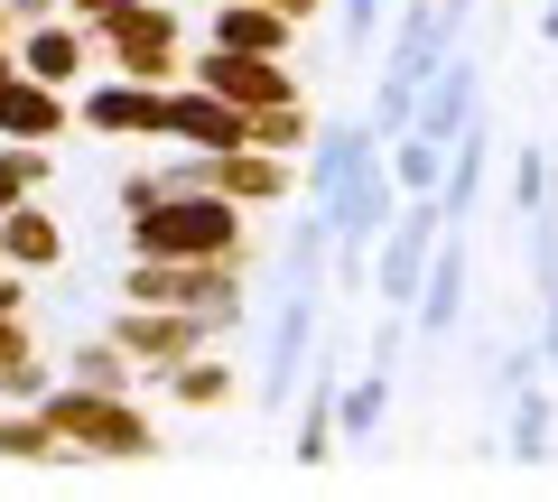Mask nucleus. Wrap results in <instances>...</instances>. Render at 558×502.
<instances>
[{
  "mask_svg": "<svg viewBox=\"0 0 558 502\" xmlns=\"http://www.w3.org/2000/svg\"><path fill=\"white\" fill-rule=\"evenodd\" d=\"M223 242H233L223 205H149L140 223V252H223Z\"/></svg>",
  "mask_w": 558,
  "mask_h": 502,
  "instance_id": "obj_1",
  "label": "nucleus"
},
{
  "mask_svg": "<svg viewBox=\"0 0 558 502\" xmlns=\"http://www.w3.org/2000/svg\"><path fill=\"white\" fill-rule=\"evenodd\" d=\"M57 419L75 428V438L112 446V456H149V428H140L131 409H102V401H57Z\"/></svg>",
  "mask_w": 558,
  "mask_h": 502,
  "instance_id": "obj_2",
  "label": "nucleus"
},
{
  "mask_svg": "<svg viewBox=\"0 0 558 502\" xmlns=\"http://www.w3.org/2000/svg\"><path fill=\"white\" fill-rule=\"evenodd\" d=\"M465 94H475V65H465V57L428 65V102H410V112H418V131H428V140H447V131L465 121Z\"/></svg>",
  "mask_w": 558,
  "mask_h": 502,
  "instance_id": "obj_3",
  "label": "nucleus"
},
{
  "mask_svg": "<svg viewBox=\"0 0 558 502\" xmlns=\"http://www.w3.org/2000/svg\"><path fill=\"white\" fill-rule=\"evenodd\" d=\"M428 223H438V215H410V223H400V242L381 252V298H391L400 317H410V298H418V270H428Z\"/></svg>",
  "mask_w": 558,
  "mask_h": 502,
  "instance_id": "obj_4",
  "label": "nucleus"
},
{
  "mask_svg": "<svg viewBox=\"0 0 558 502\" xmlns=\"http://www.w3.org/2000/svg\"><path fill=\"white\" fill-rule=\"evenodd\" d=\"M418 289H428V298H418V335H447V326H457V298H465V252L457 242L438 252V270H418Z\"/></svg>",
  "mask_w": 558,
  "mask_h": 502,
  "instance_id": "obj_5",
  "label": "nucleus"
},
{
  "mask_svg": "<svg viewBox=\"0 0 558 502\" xmlns=\"http://www.w3.org/2000/svg\"><path fill=\"white\" fill-rule=\"evenodd\" d=\"M205 84L233 102H289V75L279 65H252V57H205Z\"/></svg>",
  "mask_w": 558,
  "mask_h": 502,
  "instance_id": "obj_6",
  "label": "nucleus"
},
{
  "mask_svg": "<svg viewBox=\"0 0 558 502\" xmlns=\"http://www.w3.org/2000/svg\"><path fill=\"white\" fill-rule=\"evenodd\" d=\"M84 121H94V131H159V94H131V84H102V94L84 102Z\"/></svg>",
  "mask_w": 558,
  "mask_h": 502,
  "instance_id": "obj_7",
  "label": "nucleus"
},
{
  "mask_svg": "<svg viewBox=\"0 0 558 502\" xmlns=\"http://www.w3.org/2000/svg\"><path fill=\"white\" fill-rule=\"evenodd\" d=\"M159 131H196L215 149H242V112H215V102H159Z\"/></svg>",
  "mask_w": 558,
  "mask_h": 502,
  "instance_id": "obj_8",
  "label": "nucleus"
},
{
  "mask_svg": "<svg viewBox=\"0 0 558 502\" xmlns=\"http://www.w3.org/2000/svg\"><path fill=\"white\" fill-rule=\"evenodd\" d=\"M0 131H20V140L57 131V102H47V84H0Z\"/></svg>",
  "mask_w": 558,
  "mask_h": 502,
  "instance_id": "obj_9",
  "label": "nucleus"
},
{
  "mask_svg": "<svg viewBox=\"0 0 558 502\" xmlns=\"http://www.w3.org/2000/svg\"><path fill=\"white\" fill-rule=\"evenodd\" d=\"M512 456H549V401L531 382L512 391Z\"/></svg>",
  "mask_w": 558,
  "mask_h": 502,
  "instance_id": "obj_10",
  "label": "nucleus"
},
{
  "mask_svg": "<svg viewBox=\"0 0 558 502\" xmlns=\"http://www.w3.org/2000/svg\"><path fill=\"white\" fill-rule=\"evenodd\" d=\"M223 47H242V57L260 47V57H270V47H279V20H270V10H233V20H223Z\"/></svg>",
  "mask_w": 558,
  "mask_h": 502,
  "instance_id": "obj_11",
  "label": "nucleus"
},
{
  "mask_svg": "<svg viewBox=\"0 0 558 502\" xmlns=\"http://www.w3.org/2000/svg\"><path fill=\"white\" fill-rule=\"evenodd\" d=\"M391 177H400V186H438V140L418 131V140H410V149L391 159Z\"/></svg>",
  "mask_w": 558,
  "mask_h": 502,
  "instance_id": "obj_12",
  "label": "nucleus"
},
{
  "mask_svg": "<svg viewBox=\"0 0 558 502\" xmlns=\"http://www.w3.org/2000/svg\"><path fill=\"white\" fill-rule=\"evenodd\" d=\"M10 252H20V261H57V233H47V215H10Z\"/></svg>",
  "mask_w": 558,
  "mask_h": 502,
  "instance_id": "obj_13",
  "label": "nucleus"
},
{
  "mask_svg": "<svg viewBox=\"0 0 558 502\" xmlns=\"http://www.w3.org/2000/svg\"><path fill=\"white\" fill-rule=\"evenodd\" d=\"M336 419L354 428V438H373V419H381V382H354V391L336 401Z\"/></svg>",
  "mask_w": 558,
  "mask_h": 502,
  "instance_id": "obj_14",
  "label": "nucleus"
},
{
  "mask_svg": "<svg viewBox=\"0 0 558 502\" xmlns=\"http://www.w3.org/2000/svg\"><path fill=\"white\" fill-rule=\"evenodd\" d=\"M47 446V419H0V456H38Z\"/></svg>",
  "mask_w": 558,
  "mask_h": 502,
  "instance_id": "obj_15",
  "label": "nucleus"
},
{
  "mask_svg": "<svg viewBox=\"0 0 558 502\" xmlns=\"http://www.w3.org/2000/svg\"><path fill=\"white\" fill-rule=\"evenodd\" d=\"M28 65H38V84H47V75H65V65H75V38H57V28H47V38L28 47Z\"/></svg>",
  "mask_w": 558,
  "mask_h": 502,
  "instance_id": "obj_16",
  "label": "nucleus"
},
{
  "mask_svg": "<svg viewBox=\"0 0 558 502\" xmlns=\"http://www.w3.org/2000/svg\"><path fill=\"white\" fill-rule=\"evenodd\" d=\"M0 382L28 391V344H20V326H0Z\"/></svg>",
  "mask_w": 558,
  "mask_h": 502,
  "instance_id": "obj_17",
  "label": "nucleus"
},
{
  "mask_svg": "<svg viewBox=\"0 0 558 502\" xmlns=\"http://www.w3.org/2000/svg\"><path fill=\"white\" fill-rule=\"evenodd\" d=\"M178 391H186V401H223V372H215V363H196V372H178Z\"/></svg>",
  "mask_w": 558,
  "mask_h": 502,
  "instance_id": "obj_18",
  "label": "nucleus"
},
{
  "mask_svg": "<svg viewBox=\"0 0 558 502\" xmlns=\"http://www.w3.org/2000/svg\"><path fill=\"white\" fill-rule=\"evenodd\" d=\"M373 10H381V0H344V38H354V47L373 38Z\"/></svg>",
  "mask_w": 558,
  "mask_h": 502,
  "instance_id": "obj_19",
  "label": "nucleus"
},
{
  "mask_svg": "<svg viewBox=\"0 0 558 502\" xmlns=\"http://www.w3.org/2000/svg\"><path fill=\"white\" fill-rule=\"evenodd\" d=\"M20 177H28V168H20V159H0V196H10V186H20Z\"/></svg>",
  "mask_w": 558,
  "mask_h": 502,
  "instance_id": "obj_20",
  "label": "nucleus"
},
{
  "mask_svg": "<svg viewBox=\"0 0 558 502\" xmlns=\"http://www.w3.org/2000/svg\"><path fill=\"white\" fill-rule=\"evenodd\" d=\"M84 10H102V20H112V10H131V0H84Z\"/></svg>",
  "mask_w": 558,
  "mask_h": 502,
  "instance_id": "obj_21",
  "label": "nucleus"
},
{
  "mask_svg": "<svg viewBox=\"0 0 558 502\" xmlns=\"http://www.w3.org/2000/svg\"><path fill=\"white\" fill-rule=\"evenodd\" d=\"M539 28H549V38H558V0H549V10H539Z\"/></svg>",
  "mask_w": 558,
  "mask_h": 502,
  "instance_id": "obj_22",
  "label": "nucleus"
},
{
  "mask_svg": "<svg viewBox=\"0 0 558 502\" xmlns=\"http://www.w3.org/2000/svg\"><path fill=\"white\" fill-rule=\"evenodd\" d=\"M0 317H10V280H0Z\"/></svg>",
  "mask_w": 558,
  "mask_h": 502,
  "instance_id": "obj_23",
  "label": "nucleus"
}]
</instances>
